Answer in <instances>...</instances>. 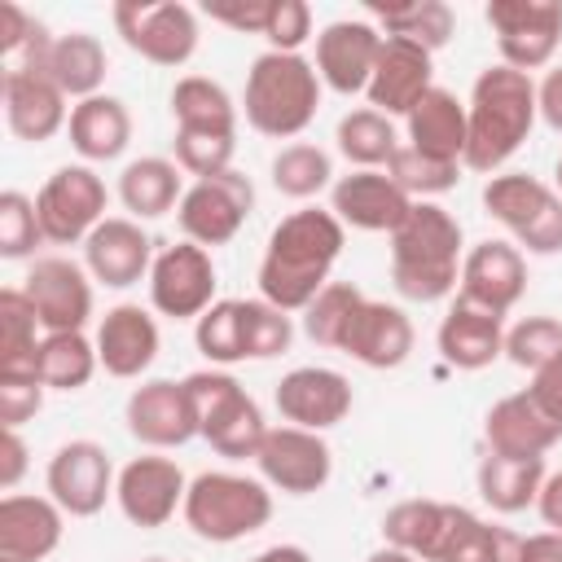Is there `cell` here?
<instances>
[{
    "instance_id": "obj_15",
    "label": "cell",
    "mask_w": 562,
    "mask_h": 562,
    "mask_svg": "<svg viewBox=\"0 0 562 562\" xmlns=\"http://www.w3.org/2000/svg\"><path fill=\"white\" fill-rule=\"evenodd\" d=\"M184 492H189V479L184 470L171 461V457H132L119 479H114V501L123 509V518L132 527H167L176 518V509H184Z\"/></svg>"
},
{
    "instance_id": "obj_42",
    "label": "cell",
    "mask_w": 562,
    "mask_h": 562,
    "mask_svg": "<svg viewBox=\"0 0 562 562\" xmlns=\"http://www.w3.org/2000/svg\"><path fill=\"white\" fill-rule=\"evenodd\" d=\"M439 522H443V501H400L382 518V540L391 549H404V553L426 562L435 549Z\"/></svg>"
},
{
    "instance_id": "obj_55",
    "label": "cell",
    "mask_w": 562,
    "mask_h": 562,
    "mask_svg": "<svg viewBox=\"0 0 562 562\" xmlns=\"http://www.w3.org/2000/svg\"><path fill=\"white\" fill-rule=\"evenodd\" d=\"M22 474H26V439L18 430H4V439H0V487L13 492L22 483Z\"/></svg>"
},
{
    "instance_id": "obj_52",
    "label": "cell",
    "mask_w": 562,
    "mask_h": 562,
    "mask_svg": "<svg viewBox=\"0 0 562 562\" xmlns=\"http://www.w3.org/2000/svg\"><path fill=\"white\" fill-rule=\"evenodd\" d=\"M492 562H562V531L518 536L496 527V558Z\"/></svg>"
},
{
    "instance_id": "obj_37",
    "label": "cell",
    "mask_w": 562,
    "mask_h": 562,
    "mask_svg": "<svg viewBox=\"0 0 562 562\" xmlns=\"http://www.w3.org/2000/svg\"><path fill=\"white\" fill-rule=\"evenodd\" d=\"M334 140H338V154L347 162H356V171H386V162L400 149V136H395L391 119L378 114V110H369V105L342 114Z\"/></svg>"
},
{
    "instance_id": "obj_2",
    "label": "cell",
    "mask_w": 562,
    "mask_h": 562,
    "mask_svg": "<svg viewBox=\"0 0 562 562\" xmlns=\"http://www.w3.org/2000/svg\"><path fill=\"white\" fill-rule=\"evenodd\" d=\"M540 119L536 105V83L531 75L514 70V66H487L465 101V167L479 176H496L531 136Z\"/></svg>"
},
{
    "instance_id": "obj_40",
    "label": "cell",
    "mask_w": 562,
    "mask_h": 562,
    "mask_svg": "<svg viewBox=\"0 0 562 562\" xmlns=\"http://www.w3.org/2000/svg\"><path fill=\"white\" fill-rule=\"evenodd\" d=\"M57 35H48V26L40 18H31L22 4H0V61L4 75L18 70H44L48 66V48Z\"/></svg>"
},
{
    "instance_id": "obj_13",
    "label": "cell",
    "mask_w": 562,
    "mask_h": 562,
    "mask_svg": "<svg viewBox=\"0 0 562 562\" xmlns=\"http://www.w3.org/2000/svg\"><path fill=\"white\" fill-rule=\"evenodd\" d=\"M259 474L268 487L285 492V496H312L329 483L334 474V452L316 430L303 426H268L263 448L255 457Z\"/></svg>"
},
{
    "instance_id": "obj_43",
    "label": "cell",
    "mask_w": 562,
    "mask_h": 562,
    "mask_svg": "<svg viewBox=\"0 0 562 562\" xmlns=\"http://www.w3.org/2000/svg\"><path fill=\"white\" fill-rule=\"evenodd\" d=\"M364 303V294L351 285V281H329L307 307H303V334L321 347H342V334L356 316V307Z\"/></svg>"
},
{
    "instance_id": "obj_23",
    "label": "cell",
    "mask_w": 562,
    "mask_h": 562,
    "mask_svg": "<svg viewBox=\"0 0 562 562\" xmlns=\"http://www.w3.org/2000/svg\"><path fill=\"white\" fill-rule=\"evenodd\" d=\"M329 211L342 220V228L351 224L360 233H395L408 220L413 198L386 171H351V176L334 180Z\"/></svg>"
},
{
    "instance_id": "obj_54",
    "label": "cell",
    "mask_w": 562,
    "mask_h": 562,
    "mask_svg": "<svg viewBox=\"0 0 562 562\" xmlns=\"http://www.w3.org/2000/svg\"><path fill=\"white\" fill-rule=\"evenodd\" d=\"M527 395H531V400H536L553 422H562V351H558L544 369H536V373H531Z\"/></svg>"
},
{
    "instance_id": "obj_47",
    "label": "cell",
    "mask_w": 562,
    "mask_h": 562,
    "mask_svg": "<svg viewBox=\"0 0 562 562\" xmlns=\"http://www.w3.org/2000/svg\"><path fill=\"white\" fill-rule=\"evenodd\" d=\"M562 351V321L553 316H522L514 329H505V356L509 364L536 373Z\"/></svg>"
},
{
    "instance_id": "obj_46",
    "label": "cell",
    "mask_w": 562,
    "mask_h": 562,
    "mask_svg": "<svg viewBox=\"0 0 562 562\" xmlns=\"http://www.w3.org/2000/svg\"><path fill=\"white\" fill-rule=\"evenodd\" d=\"M193 342L211 364L246 360V351H241V299H220L215 307H206L193 325Z\"/></svg>"
},
{
    "instance_id": "obj_57",
    "label": "cell",
    "mask_w": 562,
    "mask_h": 562,
    "mask_svg": "<svg viewBox=\"0 0 562 562\" xmlns=\"http://www.w3.org/2000/svg\"><path fill=\"white\" fill-rule=\"evenodd\" d=\"M536 509H540V518H544L549 531H562V470L544 479V487L536 496Z\"/></svg>"
},
{
    "instance_id": "obj_51",
    "label": "cell",
    "mask_w": 562,
    "mask_h": 562,
    "mask_svg": "<svg viewBox=\"0 0 562 562\" xmlns=\"http://www.w3.org/2000/svg\"><path fill=\"white\" fill-rule=\"evenodd\" d=\"M44 382L35 373H0V426L18 430L22 422H31L44 404Z\"/></svg>"
},
{
    "instance_id": "obj_8",
    "label": "cell",
    "mask_w": 562,
    "mask_h": 562,
    "mask_svg": "<svg viewBox=\"0 0 562 562\" xmlns=\"http://www.w3.org/2000/svg\"><path fill=\"white\" fill-rule=\"evenodd\" d=\"M250 211H255V184L241 171L228 167V171L193 180L184 189L180 206H176V220H180L184 241H198V246L215 250V246H228L241 233Z\"/></svg>"
},
{
    "instance_id": "obj_24",
    "label": "cell",
    "mask_w": 562,
    "mask_h": 562,
    "mask_svg": "<svg viewBox=\"0 0 562 562\" xmlns=\"http://www.w3.org/2000/svg\"><path fill=\"white\" fill-rule=\"evenodd\" d=\"M527 290V259L518 246L509 241H479L465 250L461 259V281H457V294L479 303V307H492V312H509Z\"/></svg>"
},
{
    "instance_id": "obj_30",
    "label": "cell",
    "mask_w": 562,
    "mask_h": 562,
    "mask_svg": "<svg viewBox=\"0 0 562 562\" xmlns=\"http://www.w3.org/2000/svg\"><path fill=\"white\" fill-rule=\"evenodd\" d=\"M408 127V145L426 158H439V162H461L465 167V136H470V123H465V101H457V92L448 88H430L404 119Z\"/></svg>"
},
{
    "instance_id": "obj_35",
    "label": "cell",
    "mask_w": 562,
    "mask_h": 562,
    "mask_svg": "<svg viewBox=\"0 0 562 562\" xmlns=\"http://www.w3.org/2000/svg\"><path fill=\"white\" fill-rule=\"evenodd\" d=\"M44 70H48V79H53L66 97L88 101V97H97L101 83H105V48H101V40L88 35V31H66V35L53 40Z\"/></svg>"
},
{
    "instance_id": "obj_53",
    "label": "cell",
    "mask_w": 562,
    "mask_h": 562,
    "mask_svg": "<svg viewBox=\"0 0 562 562\" xmlns=\"http://www.w3.org/2000/svg\"><path fill=\"white\" fill-rule=\"evenodd\" d=\"M206 13H211V22H224V26H233V31L263 35V31H268L272 0H250V4H211Z\"/></svg>"
},
{
    "instance_id": "obj_61",
    "label": "cell",
    "mask_w": 562,
    "mask_h": 562,
    "mask_svg": "<svg viewBox=\"0 0 562 562\" xmlns=\"http://www.w3.org/2000/svg\"><path fill=\"white\" fill-rule=\"evenodd\" d=\"M145 562H167V558H145Z\"/></svg>"
},
{
    "instance_id": "obj_28",
    "label": "cell",
    "mask_w": 562,
    "mask_h": 562,
    "mask_svg": "<svg viewBox=\"0 0 562 562\" xmlns=\"http://www.w3.org/2000/svg\"><path fill=\"white\" fill-rule=\"evenodd\" d=\"M158 321L140 303H119L97 325V360L110 378H140L158 360Z\"/></svg>"
},
{
    "instance_id": "obj_17",
    "label": "cell",
    "mask_w": 562,
    "mask_h": 562,
    "mask_svg": "<svg viewBox=\"0 0 562 562\" xmlns=\"http://www.w3.org/2000/svg\"><path fill=\"white\" fill-rule=\"evenodd\" d=\"M123 422L132 430V439H140L145 448L162 452V448H180L198 435V413L193 400L184 391V382L171 378H149L127 395Z\"/></svg>"
},
{
    "instance_id": "obj_9",
    "label": "cell",
    "mask_w": 562,
    "mask_h": 562,
    "mask_svg": "<svg viewBox=\"0 0 562 562\" xmlns=\"http://www.w3.org/2000/svg\"><path fill=\"white\" fill-rule=\"evenodd\" d=\"M105 180L83 167V162H70V167H57L40 193H35V211H40V228H44V241L53 246H75V241H88L92 228L105 220Z\"/></svg>"
},
{
    "instance_id": "obj_25",
    "label": "cell",
    "mask_w": 562,
    "mask_h": 562,
    "mask_svg": "<svg viewBox=\"0 0 562 562\" xmlns=\"http://www.w3.org/2000/svg\"><path fill=\"white\" fill-rule=\"evenodd\" d=\"M0 88H4V123H9V132L18 140L44 145V140H53L70 123L66 92L48 79V70L0 75Z\"/></svg>"
},
{
    "instance_id": "obj_20",
    "label": "cell",
    "mask_w": 562,
    "mask_h": 562,
    "mask_svg": "<svg viewBox=\"0 0 562 562\" xmlns=\"http://www.w3.org/2000/svg\"><path fill=\"white\" fill-rule=\"evenodd\" d=\"M83 268L110 290H127L154 268V241L132 215H105L83 241Z\"/></svg>"
},
{
    "instance_id": "obj_33",
    "label": "cell",
    "mask_w": 562,
    "mask_h": 562,
    "mask_svg": "<svg viewBox=\"0 0 562 562\" xmlns=\"http://www.w3.org/2000/svg\"><path fill=\"white\" fill-rule=\"evenodd\" d=\"M544 479H549L544 457H496V452H487L479 461V496L496 514H518V509L536 505Z\"/></svg>"
},
{
    "instance_id": "obj_50",
    "label": "cell",
    "mask_w": 562,
    "mask_h": 562,
    "mask_svg": "<svg viewBox=\"0 0 562 562\" xmlns=\"http://www.w3.org/2000/svg\"><path fill=\"white\" fill-rule=\"evenodd\" d=\"M263 40L272 53H299L312 40V9L303 0H272Z\"/></svg>"
},
{
    "instance_id": "obj_14",
    "label": "cell",
    "mask_w": 562,
    "mask_h": 562,
    "mask_svg": "<svg viewBox=\"0 0 562 562\" xmlns=\"http://www.w3.org/2000/svg\"><path fill=\"white\" fill-rule=\"evenodd\" d=\"M114 465L110 452L97 439H70L48 457L44 483L48 496L70 514V518H92L105 509V501L114 496Z\"/></svg>"
},
{
    "instance_id": "obj_19",
    "label": "cell",
    "mask_w": 562,
    "mask_h": 562,
    "mask_svg": "<svg viewBox=\"0 0 562 562\" xmlns=\"http://www.w3.org/2000/svg\"><path fill=\"white\" fill-rule=\"evenodd\" d=\"M435 88V61L422 44H408V40H395V35H382V53H378V66L369 75V110L386 114V119H408V110Z\"/></svg>"
},
{
    "instance_id": "obj_39",
    "label": "cell",
    "mask_w": 562,
    "mask_h": 562,
    "mask_svg": "<svg viewBox=\"0 0 562 562\" xmlns=\"http://www.w3.org/2000/svg\"><path fill=\"white\" fill-rule=\"evenodd\" d=\"M378 26L395 40H408V44H422L426 53L443 48L452 40V9L443 0H413V4H378Z\"/></svg>"
},
{
    "instance_id": "obj_16",
    "label": "cell",
    "mask_w": 562,
    "mask_h": 562,
    "mask_svg": "<svg viewBox=\"0 0 562 562\" xmlns=\"http://www.w3.org/2000/svg\"><path fill=\"white\" fill-rule=\"evenodd\" d=\"M22 294L31 299L44 334H79L92 316V281L75 259L48 255L35 259L22 277Z\"/></svg>"
},
{
    "instance_id": "obj_10",
    "label": "cell",
    "mask_w": 562,
    "mask_h": 562,
    "mask_svg": "<svg viewBox=\"0 0 562 562\" xmlns=\"http://www.w3.org/2000/svg\"><path fill=\"white\" fill-rule=\"evenodd\" d=\"M114 26L123 44L154 66H184L198 53V13L176 0H119Z\"/></svg>"
},
{
    "instance_id": "obj_5",
    "label": "cell",
    "mask_w": 562,
    "mask_h": 562,
    "mask_svg": "<svg viewBox=\"0 0 562 562\" xmlns=\"http://www.w3.org/2000/svg\"><path fill=\"white\" fill-rule=\"evenodd\" d=\"M184 522L198 540L233 544L268 527L272 518V492L263 479L233 474V470H206L184 492Z\"/></svg>"
},
{
    "instance_id": "obj_22",
    "label": "cell",
    "mask_w": 562,
    "mask_h": 562,
    "mask_svg": "<svg viewBox=\"0 0 562 562\" xmlns=\"http://www.w3.org/2000/svg\"><path fill=\"white\" fill-rule=\"evenodd\" d=\"M66 531V509L53 496H0V562H44Z\"/></svg>"
},
{
    "instance_id": "obj_34",
    "label": "cell",
    "mask_w": 562,
    "mask_h": 562,
    "mask_svg": "<svg viewBox=\"0 0 562 562\" xmlns=\"http://www.w3.org/2000/svg\"><path fill=\"white\" fill-rule=\"evenodd\" d=\"M171 119L176 132H211V136H237V105L233 97L206 79V75H184L171 88Z\"/></svg>"
},
{
    "instance_id": "obj_31",
    "label": "cell",
    "mask_w": 562,
    "mask_h": 562,
    "mask_svg": "<svg viewBox=\"0 0 562 562\" xmlns=\"http://www.w3.org/2000/svg\"><path fill=\"white\" fill-rule=\"evenodd\" d=\"M66 132H70V145H75V154L83 162H110L132 140V114H127V105L119 97L97 92V97L70 105Z\"/></svg>"
},
{
    "instance_id": "obj_3",
    "label": "cell",
    "mask_w": 562,
    "mask_h": 562,
    "mask_svg": "<svg viewBox=\"0 0 562 562\" xmlns=\"http://www.w3.org/2000/svg\"><path fill=\"white\" fill-rule=\"evenodd\" d=\"M461 224L439 202H413L408 220L391 233V281L413 303H439L461 281Z\"/></svg>"
},
{
    "instance_id": "obj_41",
    "label": "cell",
    "mask_w": 562,
    "mask_h": 562,
    "mask_svg": "<svg viewBox=\"0 0 562 562\" xmlns=\"http://www.w3.org/2000/svg\"><path fill=\"white\" fill-rule=\"evenodd\" d=\"M329 180H334V162L321 145L294 140L272 158V189L285 198H299V202L316 198L321 189H329Z\"/></svg>"
},
{
    "instance_id": "obj_38",
    "label": "cell",
    "mask_w": 562,
    "mask_h": 562,
    "mask_svg": "<svg viewBox=\"0 0 562 562\" xmlns=\"http://www.w3.org/2000/svg\"><path fill=\"white\" fill-rule=\"evenodd\" d=\"M40 316L31 307V299L22 294V285H4L0 290V373H35V338Z\"/></svg>"
},
{
    "instance_id": "obj_11",
    "label": "cell",
    "mask_w": 562,
    "mask_h": 562,
    "mask_svg": "<svg viewBox=\"0 0 562 562\" xmlns=\"http://www.w3.org/2000/svg\"><path fill=\"white\" fill-rule=\"evenodd\" d=\"M483 18L496 35L501 66H514L522 75L549 66L562 44V4L553 0H492Z\"/></svg>"
},
{
    "instance_id": "obj_21",
    "label": "cell",
    "mask_w": 562,
    "mask_h": 562,
    "mask_svg": "<svg viewBox=\"0 0 562 562\" xmlns=\"http://www.w3.org/2000/svg\"><path fill=\"white\" fill-rule=\"evenodd\" d=\"M378 53H382V31L373 22H360V18L329 22L316 35V75H321L325 88H334L342 97H356V92L369 88Z\"/></svg>"
},
{
    "instance_id": "obj_4",
    "label": "cell",
    "mask_w": 562,
    "mask_h": 562,
    "mask_svg": "<svg viewBox=\"0 0 562 562\" xmlns=\"http://www.w3.org/2000/svg\"><path fill=\"white\" fill-rule=\"evenodd\" d=\"M246 123L259 136L272 140H290L299 132L312 127L316 110H321V75L316 61H307L303 53H259L246 70Z\"/></svg>"
},
{
    "instance_id": "obj_44",
    "label": "cell",
    "mask_w": 562,
    "mask_h": 562,
    "mask_svg": "<svg viewBox=\"0 0 562 562\" xmlns=\"http://www.w3.org/2000/svg\"><path fill=\"white\" fill-rule=\"evenodd\" d=\"M386 176H391L413 202H430L435 193H448V189L461 180V162H439V158L417 154L413 145H400L395 158L386 162Z\"/></svg>"
},
{
    "instance_id": "obj_29",
    "label": "cell",
    "mask_w": 562,
    "mask_h": 562,
    "mask_svg": "<svg viewBox=\"0 0 562 562\" xmlns=\"http://www.w3.org/2000/svg\"><path fill=\"white\" fill-rule=\"evenodd\" d=\"M483 439L496 457H544L562 439V422H553L527 391H514L487 408Z\"/></svg>"
},
{
    "instance_id": "obj_6",
    "label": "cell",
    "mask_w": 562,
    "mask_h": 562,
    "mask_svg": "<svg viewBox=\"0 0 562 562\" xmlns=\"http://www.w3.org/2000/svg\"><path fill=\"white\" fill-rule=\"evenodd\" d=\"M184 391L193 400L198 413V435L228 461H246L259 457L268 422L259 413V404L250 400V391L224 373V369H198L184 378Z\"/></svg>"
},
{
    "instance_id": "obj_18",
    "label": "cell",
    "mask_w": 562,
    "mask_h": 562,
    "mask_svg": "<svg viewBox=\"0 0 562 562\" xmlns=\"http://www.w3.org/2000/svg\"><path fill=\"white\" fill-rule=\"evenodd\" d=\"M272 400H277V413L285 417V426H303V430L321 435L351 413V382L338 369L299 364L277 382Z\"/></svg>"
},
{
    "instance_id": "obj_1",
    "label": "cell",
    "mask_w": 562,
    "mask_h": 562,
    "mask_svg": "<svg viewBox=\"0 0 562 562\" xmlns=\"http://www.w3.org/2000/svg\"><path fill=\"white\" fill-rule=\"evenodd\" d=\"M342 241H347V228L334 211H321V206L290 211L272 228L268 250L259 259V299H268L281 312H303L329 285Z\"/></svg>"
},
{
    "instance_id": "obj_27",
    "label": "cell",
    "mask_w": 562,
    "mask_h": 562,
    "mask_svg": "<svg viewBox=\"0 0 562 562\" xmlns=\"http://www.w3.org/2000/svg\"><path fill=\"white\" fill-rule=\"evenodd\" d=\"M435 342H439V356L452 369H465V373L487 369L496 356H505V316L457 294L448 316L439 321Z\"/></svg>"
},
{
    "instance_id": "obj_12",
    "label": "cell",
    "mask_w": 562,
    "mask_h": 562,
    "mask_svg": "<svg viewBox=\"0 0 562 562\" xmlns=\"http://www.w3.org/2000/svg\"><path fill=\"white\" fill-rule=\"evenodd\" d=\"M149 303L158 316L171 321H198L206 307H215V263L211 250L198 241H176L154 255L149 268Z\"/></svg>"
},
{
    "instance_id": "obj_58",
    "label": "cell",
    "mask_w": 562,
    "mask_h": 562,
    "mask_svg": "<svg viewBox=\"0 0 562 562\" xmlns=\"http://www.w3.org/2000/svg\"><path fill=\"white\" fill-rule=\"evenodd\" d=\"M250 562H312V553L303 544H272V549L255 553Z\"/></svg>"
},
{
    "instance_id": "obj_7",
    "label": "cell",
    "mask_w": 562,
    "mask_h": 562,
    "mask_svg": "<svg viewBox=\"0 0 562 562\" xmlns=\"http://www.w3.org/2000/svg\"><path fill=\"white\" fill-rule=\"evenodd\" d=\"M483 206L496 224H505L514 233L518 246H527V255H558L562 250V198L553 184H544L527 171L487 176Z\"/></svg>"
},
{
    "instance_id": "obj_49",
    "label": "cell",
    "mask_w": 562,
    "mask_h": 562,
    "mask_svg": "<svg viewBox=\"0 0 562 562\" xmlns=\"http://www.w3.org/2000/svg\"><path fill=\"white\" fill-rule=\"evenodd\" d=\"M176 167L189 176H215L233 167L237 154V136H211V132H176Z\"/></svg>"
},
{
    "instance_id": "obj_56",
    "label": "cell",
    "mask_w": 562,
    "mask_h": 562,
    "mask_svg": "<svg viewBox=\"0 0 562 562\" xmlns=\"http://www.w3.org/2000/svg\"><path fill=\"white\" fill-rule=\"evenodd\" d=\"M536 105H540V119L553 132H562V66L544 70V79L536 83Z\"/></svg>"
},
{
    "instance_id": "obj_45",
    "label": "cell",
    "mask_w": 562,
    "mask_h": 562,
    "mask_svg": "<svg viewBox=\"0 0 562 562\" xmlns=\"http://www.w3.org/2000/svg\"><path fill=\"white\" fill-rule=\"evenodd\" d=\"M290 338H294L290 312L272 307L268 299H241V351H246V360H272L281 351H290Z\"/></svg>"
},
{
    "instance_id": "obj_59",
    "label": "cell",
    "mask_w": 562,
    "mask_h": 562,
    "mask_svg": "<svg viewBox=\"0 0 562 562\" xmlns=\"http://www.w3.org/2000/svg\"><path fill=\"white\" fill-rule=\"evenodd\" d=\"M369 562H422V558H413V553H404V549H378V553H369Z\"/></svg>"
},
{
    "instance_id": "obj_32",
    "label": "cell",
    "mask_w": 562,
    "mask_h": 562,
    "mask_svg": "<svg viewBox=\"0 0 562 562\" xmlns=\"http://www.w3.org/2000/svg\"><path fill=\"white\" fill-rule=\"evenodd\" d=\"M184 198V184H180V167L171 158H136L123 167L119 176V202L132 220H158L167 211H176Z\"/></svg>"
},
{
    "instance_id": "obj_60",
    "label": "cell",
    "mask_w": 562,
    "mask_h": 562,
    "mask_svg": "<svg viewBox=\"0 0 562 562\" xmlns=\"http://www.w3.org/2000/svg\"><path fill=\"white\" fill-rule=\"evenodd\" d=\"M553 189H558V198H562V154H558V167H553Z\"/></svg>"
},
{
    "instance_id": "obj_26",
    "label": "cell",
    "mask_w": 562,
    "mask_h": 562,
    "mask_svg": "<svg viewBox=\"0 0 562 562\" xmlns=\"http://www.w3.org/2000/svg\"><path fill=\"white\" fill-rule=\"evenodd\" d=\"M351 360H360L364 369H400L413 351V321L404 307L382 303V299H364L342 334V347Z\"/></svg>"
},
{
    "instance_id": "obj_48",
    "label": "cell",
    "mask_w": 562,
    "mask_h": 562,
    "mask_svg": "<svg viewBox=\"0 0 562 562\" xmlns=\"http://www.w3.org/2000/svg\"><path fill=\"white\" fill-rule=\"evenodd\" d=\"M40 241H44V228H40L35 198H26L22 189H4L0 193V255L31 259Z\"/></svg>"
},
{
    "instance_id": "obj_36",
    "label": "cell",
    "mask_w": 562,
    "mask_h": 562,
    "mask_svg": "<svg viewBox=\"0 0 562 562\" xmlns=\"http://www.w3.org/2000/svg\"><path fill=\"white\" fill-rule=\"evenodd\" d=\"M101 369L97 360V342H88V334H44L40 351H35V378L48 391H79L92 382V373Z\"/></svg>"
}]
</instances>
